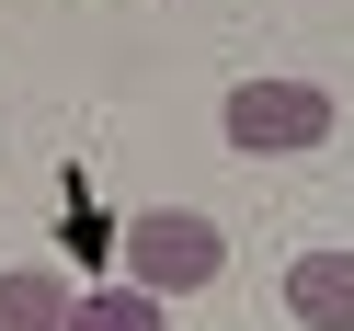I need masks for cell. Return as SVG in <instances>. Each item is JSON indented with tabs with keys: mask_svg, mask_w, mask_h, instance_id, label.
<instances>
[{
	"mask_svg": "<svg viewBox=\"0 0 354 331\" xmlns=\"http://www.w3.org/2000/svg\"><path fill=\"white\" fill-rule=\"evenodd\" d=\"M115 252H126V285H149V297H194V285L229 274V229H217V217H194V206H149V217H126Z\"/></svg>",
	"mask_w": 354,
	"mask_h": 331,
	"instance_id": "cell-1",
	"label": "cell"
},
{
	"mask_svg": "<svg viewBox=\"0 0 354 331\" xmlns=\"http://www.w3.org/2000/svg\"><path fill=\"white\" fill-rule=\"evenodd\" d=\"M217 126L240 160H297V149H331V92L320 80H240L217 103Z\"/></svg>",
	"mask_w": 354,
	"mask_h": 331,
	"instance_id": "cell-2",
	"label": "cell"
},
{
	"mask_svg": "<svg viewBox=\"0 0 354 331\" xmlns=\"http://www.w3.org/2000/svg\"><path fill=\"white\" fill-rule=\"evenodd\" d=\"M286 320L297 331H354V252H297L286 263Z\"/></svg>",
	"mask_w": 354,
	"mask_h": 331,
	"instance_id": "cell-3",
	"label": "cell"
},
{
	"mask_svg": "<svg viewBox=\"0 0 354 331\" xmlns=\"http://www.w3.org/2000/svg\"><path fill=\"white\" fill-rule=\"evenodd\" d=\"M69 320H80L69 274H46V263H12L0 274V331H69Z\"/></svg>",
	"mask_w": 354,
	"mask_h": 331,
	"instance_id": "cell-4",
	"label": "cell"
},
{
	"mask_svg": "<svg viewBox=\"0 0 354 331\" xmlns=\"http://www.w3.org/2000/svg\"><path fill=\"white\" fill-rule=\"evenodd\" d=\"M69 331H171V297H149V285H92Z\"/></svg>",
	"mask_w": 354,
	"mask_h": 331,
	"instance_id": "cell-5",
	"label": "cell"
}]
</instances>
